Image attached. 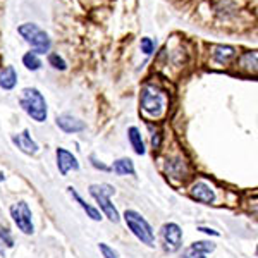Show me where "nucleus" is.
I'll list each match as a JSON object with an SVG mask.
<instances>
[{"instance_id":"nucleus-16","label":"nucleus","mask_w":258,"mask_h":258,"mask_svg":"<svg viewBox=\"0 0 258 258\" xmlns=\"http://www.w3.org/2000/svg\"><path fill=\"white\" fill-rule=\"evenodd\" d=\"M112 170H114L117 176H133V174H135V164H133L131 159H119L114 162Z\"/></svg>"},{"instance_id":"nucleus-7","label":"nucleus","mask_w":258,"mask_h":258,"mask_svg":"<svg viewBox=\"0 0 258 258\" xmlns=\"http://www.w3.org/2000/svg\"><path fill=\"white\" fill-rule=\"evenodd\" d=\"M160 236H162V243H164V249L169 253H174L181 248L182 244V231L177 224L174 222H167L162 226V231H160Z\"/></svg>"},{"instance_id":"nucleus-5","label":"nucleus","mask_w":258,"mask_h":258,"mask_svg":"<svg viewBox=\"0 0 258 258\" xmlns=\"http://www.w3.org/2000/svg\"><path fill=\"white\" fill-rule=\"evenodd\" d=\"M124 220L129 231L138 238L141 243L147 246H153L155 244V236H153V229L147 222V219H143L136 210H126L124 212Z\"/></svg>"},{"instance_id":"nucleus-14","label":"nucleus","mask_w":258,"mask_h":258,"mask_svg":"<svg viewBox=\"0 0 258 258\" xmlns=\"http://www.w3.org/2000/svg\"><path fill=\"white\" fill-rule=\"evenodd\" d=\"M69 193L71 195H73V198L74 200H76V202L78 203H80V207H81V209L83 210H85L86 212V215H88V217L91 219V220H97V222H98V220H102V212H100L98 209H95V207H91V205H88V203H86L85 202V200H83L81 198V195L80 193H78V191L76 189H74L73 188V186H69Z\"/></svg>"},{"instance_id":"nucleus-19","label":"nucleus","mask_w":258,"mask_h":258,"mask_svg":"<svg viewBox=\"0 0 258 258\" xmlns=\"http://www.w3.org/2000/svg\"><path fill=\"white\" fill-rule=\"evenodd\" d=\"M48 64L57 71H66L68 69V62H66L59 53H50L48 55Z\"/></svg>"},{"instance_id":"nucleus-1","label":"nucleus","mask_w":258,"mask_h":258,"mask_svg":"<svg viewBox=\"0 0 258 258\" xmlns=\"http://www.w3.org/2000/svg\"><path fill=\"white\" fill-rule=\"evenodd\" d=\"M19 105L36 122H45L48 115L47 100L36 88H24L19 98Z\"/></svg>"},{"instance_id":"nucleus-8","label":"nucleus","mask_w":258,"mask_h":258,"mask_svg":"<svg viewBox=\"0 0 258 258\" xmlns=\"http://www.w3.org/2000/svg\"><path fill=\"white\" fill-rule=\"evenodd\" d=\"M57 167H59L62 176H68L69 170H80V162L76 157L66 148H57Z\"/></svg>"},{"instance_id":"nucleus-24","label":"nucleus","mask_w":258,"mask_h":258,"mask_svg":"<svg viewBox=\"0 0 258 258\" xmlns=\"http://www.w3.org/2000/svg\"><path fill=\"white\" fill-rule=\"evenodd\" d=\"M198 231L205 232V234H210V236H219V232L214 231V229H210V227H198Z\"/></svg>"},{"instance_id":"nucleus-2","label":"nucleus","mask_w":258,"mask_h":258,"mask_svg":"<svg viewBox=\"0 0 258 258\" xmlns=\"http://www.w3.org/2000/svg\"><path fill=\"white\" fill-rule=\"evenodd\" d=\"M18 33L24 38L28 45H31L33 52L36 55L40 53H47L52 47V40H50L48 33L43 31L38 24L35 23H24L18 28Z\"/></svg>"},{"instance_id":"nucleus-20","label":"nucleus","mask_w":258,"mask_h":258,"mask_svg":"<svg viewBox=\"0 0 258 258\" xmlns=\"http://www.w3.org/2000/svg\"><path fill=\"white\" fill-rule=\"evenodd\" d=\"M140 47H141V52L145 53V55H152L153 50H155V41L152 38H148V36H143L140 41Z\"/></svg>"},{"instance_id":"nucleus-17","label":"nucleus","mask_w":258,"mask_h":258,"mask_svg":"<svg viewBox=\"0 0 258 258\" xmlns=\"http://www.w3.org/2000/svg\"><path fill=\"white\" fill-rule=\"evenodd\" d=\"M127 136H129V141H131L133 148H135V152L138 153V155H145V143H143V140H141L140 129L131 126L127 129Z\"/></svg>"},{"instance_id":"nucleus-12","label":"nucleus","mask_w":258,"mask_h":258,"mask_svg":"<svg viewBox=\"0 0 258 258\" xmlns=\"http://www.w3.org/2000/svg\"><path fill=\"white\" fill-rule=\"evenodd\" d=\"M215 249V244L210 241H197L189 248L184 249L182 258H205L207 253H212Z\"/></svg>"},{"instance_id":"nucleus-21","label":"nucleus","mask_w":258,"mask_h":258,"mask_svg":"<svg viewBox=\"0 0 258 258\" xmlns=\"http://www.w3.org/2000/svg\"><path fill=\"white\" fill-rule=\"evenodd\" d=\"M0 241H4V244H7L9 248L14 246V239H12V236L9 234V229L7 227L0 226Z\"/></svg>"},{"instance_id":"nucleus-18","label":"nucleus","mask_w":258,"mask_h":258,"mask_svg":"<svg viewBox=\"0 0 258 258\" xmlns=\"http://www.w3.org/2000/svg\"><path fill=\"white\" fill-rule=\"evenodd\" d=\"M23 66L30 71H38L41 68V60L35 52H28L23 55Z\"/></svg>"},{"instance_id":"nucleus-9","label":"nucleus","mask_w":258,"mask_h":258,"mask_svg":"<svg viewBox=\"0 0 258 258\" xmlns=\"http://www.w3.org/2000/svg\"><path fill=\"white\" fill-rule=\"evenodd\" d=\"M12 143H14L23 153H26V155H36L38 150H40L38 145H36V141L31 138V135H30L28 129H24L21 135L12 136Z\"/></svg>"},{"instance_id":"nucleus-15","label":"nucleus","mask_w":258,"mask_h":258,"mask_svg":"<svg viewBox=\"0 0 258 258\" xmlns=\"http://www.w3.org/2000/svg\"><path fill=\"white\" fill-rule=\"evenodd\" d=\"M212 55H214V60L217 64H227L236 55V50L234 47H229V45H217V47H214Z\"/></svg>"},{"instance_id":"nucleus-22","label":"nucleus","mask_w":258,"mask_h":258,"mask_svg":"<svg viewBox=\"0 0 258 258\" xmlns=\"http://www.w3.org/2000/svg\"><path fill=\"white\" fill-rule=\"evenodd\" d=\"M98 248H100V251H102L103 258H117V253H115L110 246H107L105 243H100Z\"/></svg>"},{"instance_id":"nucleus-25","label":"nucleus","mask_w":258,"mask_h":258,"mask_svg":"<svg viewBox=\"0 0 258 258\" xmlns=\"http://www.w3.org/2000/svg\"><path fill=\"white\" fill-rule=\"evenodd\" d=\"M4 177H6L4 176V172H0V181H4Z\"/></svg>"},{"instance_id":"nucleus-13","label":"nucleus","mask_w":258,"mask_h":258,"mask_svg":"<svg viewBox=\"0 0 258 258\" xmlns=\"http://www.w3.org/2000/svg\"><path fill=\"white\" fill-rule=\"evenodd\" d=\"M18 85V73H16L14 66H7L0 71V88L2 90H14Z\"/></svg>"},{"instance_id":"nucleus-6","label":"nucleus","mask_w":258,"mask_h":258,"mask_svg":"<svg viewBox=\"0 0 258 258\" xmlns=\"http://www.w3.org/2000/svg\"><path fill=\"white\" fill-rule=\"evenodd\" d=\"M11 217L21 232H24V234H33L35 227H33V220H31V210L26 202L14 203V205L11 207Z\"/></svg>"},{"instance_id":"nucleus-4","label":"nucleus","mask_w":258,"mask_h":258,"mask_svg":"<svg viewBox=\"0 0 258 258\" xmlns=\"http://www.w3.org/2000/svg\"><path fill=\"white\" fill-rule=\"evenodd\" d=\"M140 105L141 110L145 114H148L150 117H160L165 110V97L164 93L155 88L153 85H145L141 88V97H140Z\"/></svg>"},{"instance_id":"nucleus-3","label":"nucleus","mask_w":258,"mask_h":258,"mask_svg":"<svg viewBox=\"0 0 258 258\" xmlns=\"http://www.w3.org/2000/svg\"><path fill=\"white\" fill-rule=\"evenodd\" d=\"M115 193V188L107 182H102V184H91L90 186V195L97 200L100 212L105 214V217H109L110 222L117 224L120 217H119V212L114 207V203H110V197Z\"/></svg>"},{"instance_id":"nucleus-10","label":"nucleus","mask_w":258,"mask_h":258,"mask_svg":"<svg viewBox=\"0 0 258 258\" xmlns=\"http://www.w3.org/2000/svg\"><path fill=\"white\" fill-rule=\"evenodd\" d=\"M189 193H191V198H195L200 203H214V200H215L214 189H212L210 186L203 181L195 182V184L191 186Z\"/></svg>"},{"instance_id":"nucleus-23","label":"nucleus","mask_w":258,"mask_h":258,"mask_svg":"<svg viewBox=\"0 0 258 258\" xmlns=\"http://www.w3.org/2000/svg\"><path fill=\"white\" fill-rule=\"evenodd\" d=\"M90 160H91V165H93V167H97V169H100V170H103V172H109V170H110V167H107L105 164L98 162V160H97V157H95V155H91V157H90Z\"/></svg>"},{"instance_id":"nucleus-11","label":"nucleus","mask_w":258,"mask_h":258,"mask_svg":"<svg viewBox=\"0 0 258 258\" xmlns=\"http://www.w3.org/2000/svg\"><path fill=\"white\" fill-rule=\"evenodd\" d=\"M55 122H57V126H59L64 133H68V135H74V133H80V131H83V129L86 127L83 120H80L78 117H73V115H69V114L59 115Z\"/></svg>"}]
</instances>
